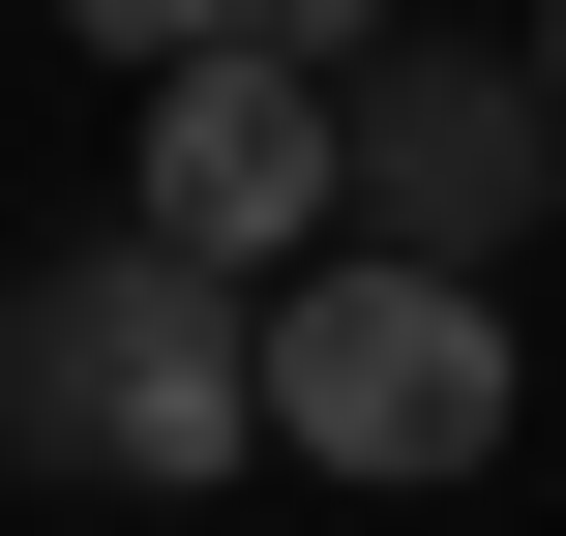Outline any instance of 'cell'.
<instances>
[{
    "label": "cell",
    "instance_id": "cell-1",
    "mask_svg": "<svg viewBox=\"0 0 566 536\" xmlns=\"http://www.w3.org/2000/svg\"><path fill=\"white\" fill-rule=\"evenodd\" d=\"M239 448H269V328H239V269H179V239H60V269H0V477L149 507V477H239Z\"/></svg>",
    "mask_w": 566,
    "mask_h": 536
},
{
    "label": "cell",
    "instance_id": "cell-2",
    "mask_svg": "<svg viewBox=\"0 0 566 536\" xmlns=\"http://www.w3.org/2000/svg\"><path fill=\"white\" fill-rule=\"evenodd\" d=\"M507 418H537V358L478 269H388V239L269 269V448L298 477H507Z\"/></svg>",
    "mask_w": 566,
    "mask_h": 536
},
{
    "label": "cell",
    "instance_id": "cell-3",
    "mask_svg": "<svg viewBox=\"0 0 566 536\" xmlns=\"http://www.w3.org/2000/svg\"><path fill=\"white\" fill-rule=\"evenodd\" d=\"M119 239H179V269H328V239H358V119H328V60H179L149 149H119Z\"/></svg>",
    "mask_w": 566,
    "mask_h": 536
},
{
    "label": "cell",
    "instance_id": "cell-4",
    "mask_svg": "<svg viewBox=\"0 0 566 536\" xmlns=\"http://www.w3.org/2000/svg\"><path fill=\"white\" fill-rule=\"evenodd\" d=\"M328 119H358V239H388V269H478V239L537 209V119H566V90H537V60H448V30H388Z\"/></svg>",
    "mask_w": 566,
    "mask_h": 536
},
{
    "label": "cell",
    "instance_id": "cell-5",
    "mask_svg": "<svg viewBox=\"0 0 566 536\" xmlns=\"http://www.w3.org/2000/svg\"><path fill=\"white\" fill-rule=\"evenodd\" d=\"M60 30H90L119 90H179V60H239V0H60Z\"/></svg>",
    "mask_w": 566,
    "mask_h": 536
},
{
    "label": "cell",
    "instance_id": "cell-6",
    "mask_svg": "<svg viewBox=\"0 0 566 536\" xmlns=\"http://www.w3.org/2000/svg\"><path fill=\"white\" fill-rule=\"evenodd\" d=\"M239 60H328V90H358V60H388V0H239Z\"/></svg>",
    "mask_w": 566,
    "mask_h": 536
},
{
    "label": "cell",
    "instance_id": "cell-7",
    "mask_svg": "<svg viewBox=\"0 0 566 536\" xmlns=\"http://www.w3.org/2000/svg\"><path fill=\"white\" fill-rule=\"evenodd\" d=\"M537 90H566V0H537Z\"/></svg>",
    "mask_w": 566,
    "mask_h": 536
}]
</instances>
